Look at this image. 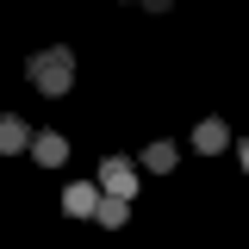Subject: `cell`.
<instances>
[{"instance_id": "6da1fadb", "label": "cell", "mask_w": 249, "mask_h": 249, "mask_svg": "<svg viewBox=\"0 0 249 249\" xmlns=\"http://www.w3.org/2000/svg\"><path fill=\"white\" fill-rule=\"evenodd\" d=\"M25 75H31V88H37V93H50V100H62V93L75 88V50H62V44H50V50H37Z\"/></svg>"}, {"instance_id": "7a4b0ae2", "label": "cell", "mask_w": 249, "mask_h": 249, "mask_svg": "<svg viewBox=\"0 0 249 249\" xmlns=\"http://www.w3.org/2000/svg\"><path fill=\"white\" fill-rule=\"evenodd\" d=\"M100 193H137V162H124V156H106L100 162Z\"/></svg>"}, {"instance_id": "3957f363", "label": "cell", "mask_w": 249, "mask_h": 249, "mask_svg": "<svg viewBox=\"0 0 249 249\" xmlns=\"http://www.w3.org/2000/svg\"><path fill=\"white\" fill-rule=\"evenodd\" d=\"M31 162H37V168H62V162H69V137H62V131H31Z\"/></svg>"}, {"instance_id": "277c9868", "label": "cell", "mask_w": 249, "mask_h": 249, "mask_svg": "<svg viewBox=\"0 0 249 249\" xmlns=\"http://www.w3.org/2000/svg\"><path fill=\"white\" fill-rule=\"evenodd\" d=\"M93 206H100V181H69L62 187V212L69 218H93Z\"/></svg>"}, {"instance_id": "5b68a950", "label": "cell", "mask_w": 249, "mask_h": 249, "mask_svg": "<svg viewBox=\"0 0 249 249\" xmlns=\"http://www.w3.org/2000/svg\"><path fill=\"white\" fill-rule=\"evenodd\" d=\"M93 224H106V231H124V224H131V199H124V193H100V206H93Z\"/></svg>"}, {"instance_id": "8992f818", "label": "cell", "mask_w": 249, "mask_h": 249, "mask_svg": "<svg viewBox=\"0 0 249 249\" xmlns=\"http://www.w3.org/2000/svg\"><path fill=\"white\" fill-rule=\"evenodd\" d=\"M231 143V131H224V119H206V124H193V150L199 156H218Z\"/></svg>"}, {"instance_id": "52a82bcc", "label": "cell", "mask_w": 249, "mask_h": 249, "mask_svg": "<svg viewBox=\"0 0 249 249\" xmlns=\"http://www.w3.org/2000/svg\"><path fill=\"white\" fill-rule=\"evenodd\" d=\"M31 143V124L25 119H13V112H6V119H0V156H19Z\"/></svg>"}, {"instance_id": "ba28073f", "label": "cell", "mask_w": 249, "mask_h": 249, "mask_svg": "<svg viewBox=\"0 0 249 249\" xmlns=\"http://www.w3.org/2000/svg\"><path fill=\"white\" fill-rule=\"evenodd\" d=\"M175 162H181V150H175V143H150V150H143V168H156V175H168Z\"/></svg>"}, {"instance_id": "9c48e42d", "label": "cell", "mask_w": 249, "mask_h": 249, "mask_svg": "<svg viewBox=\"0 0 249 249\" xmlns=\"http://www.w3.org/2000/svg\"><path fill=\"white\" fill-rule=\"evenodd\" d=\"M131 6H150V13H168L175 0H131Z\"/></svg>"}, {"instance_id": "30bf717a", "label": "cell", "mask_w": 249, "mask_h": 249, "mask_svg": "<svg viewBox=\"0 0 249 249\" xmlns=\"http://www.w3.org/2000/svg\"><path fill=\"white\" fill-rule=\"evenodd\" d=\"M237 162H243V168H249V137H243V143H237Z\"/></svg>"}]
</instances>
